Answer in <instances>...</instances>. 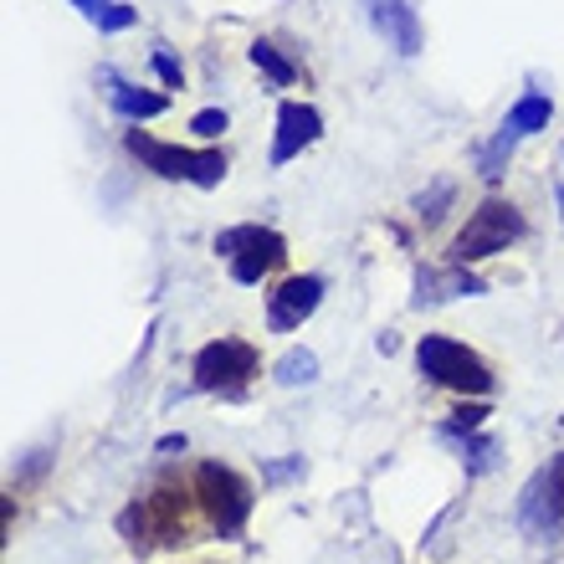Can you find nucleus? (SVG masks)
I'll list each match as a JSON object with an SVG mask.
<instances>
[{
	"mask_svg": "<svg viewBox=\"0 0 564 564\" xmlns=\"http://www.w3.org/2000/svg\"><path fill=\"white\" fill-rule=\"evenodd\" d=\"M482 416H488V405H467V401H462L457 405V411H452V421H446V426H452V431H477V426H482Z\"/></svg>",
	"mask_w": 564,
	"mask_h": 564,
	"instance_id": "20",
	"label": "nucleus"
},
{
	"mask_svg": "<svg viewBox=\"0 0 564 564\" xmlns=\"http://www.w3.org/2000/svg\"><path fill=\"white\" fill-rule=\"evenodd\" d=\"M318 380V355L308 349H288L278 359V386H313Z\"/></svg>",
	"mask_w": 564,
	"mask_h": 564,
	"instance_id": "16",
	"label": "nucleus"
},
{
	"mask_svg": "<svg viewBox=\"0 0 564 564\" xmlns=\"http://www.w3.org/2000/svg\"><path fill=\"white\" fill-rule=\"evenodd\" d=\"M550 113H554V104L544 93H523L519 104H513V113H508V123L519 134H539V129H550Z\"/></svg>",
	"mask_w": 564,
	"mask_h": 564,
	"instance_id": "15",
	"label": "nucleus"
},
{
	"mask_svg": "<svg viewBox=\"0 0 564 564\" xmlns=\"http://www.w3.org/2000/svg\"><path fill=\"white\" fill-rule=\"evenodd\" d=\"M519 139H523L519 129H513V123H503V134H498L488 149H482V160H477V170H482L488 180H498V175H503V164H508V154H513V144H519Z\"/></svg>",
	"mask_w": 564,
	"mask_h": 564,
	"instance_id": "17",
	"label": "nucleus"
},
{
	"mask_svg": "<svg viewBox=\"0 0 564 564\" xmlns=\"http://www.w3.org/2000/svg\"><path fill=\"white\" fill-rule=\"evenodd\" d=\"M519 237H523L519 206H508V200H482V206L473 210V221L462 226L457 241H452V262H457V268H467V262L498 257V252H508Z\"/></svg>",
	"mask_w": 564,
	"mask_h": 564,
	"instance_id": "3",
	"label": "nucleus"
},
{
	"mask_svg": "<svg viewBox=\"0 0 564 564\" xmlns=\"http://www.w3.org/2000/svg\"><path fill=\"white\" fill-rule=\"evenodd\" d=\"M123 144H129V154H139V160L164 180H191V185H200V191H216V185L226 180V154L221 149H180V144H164V139L144 134V129H129Z\"/></svg>",
	"mask_w": 564,
	"mask_h": 564,
	"instance_id": "1",
	"label": "nucleus"
},
{
	"mask_svg": "<svg viewBox=\"0 0 564 564\" xmlns=\"http://www.w3.org/2000/svg\"><path fill=\"white\" fill-rule=\"evenodd\" d=\"M370 21L386 36V46H395L401 57H416L421 52V21L405 0H370Z\"/></svg>",
	"mask_w": 564,
	"mask_h": 564,
	"instance_id": "11",
	"label": "nucleus"
},
{
	"mask_svg": "<svg viewBox=\"0 0 564 564\" xmlns=\"http://www.w3.org/2000/svg\"><path fill=\"white\" fill-rule=\"evenodd\" d=\"M257 349L247 339H210L200 355H195V390H216V395H231L237 401L247 380L257 375Z\"/></svg>",
	"mask_w": 564,
	"mask_h": 564,
	"instance_id": "7",
	"label": "nucleus"
},
{
	"mask_svg": "<svg viewBox=\"0 0 564 564\" xmlns=\"http://www.w3.org/2000/svg\"><path fill=\"white\" fill-rule=\"evenodd\" d=\"M252 62H257V67H262V73L272 77V83H278V88H288V83H293V77H297V67H293V62H288V57H282V52H278V46H272V42H252Z\"/></svg>",
	"mask_w": 564,
	"mask_h": 564,
	"instance_id": "18",
	"label": "nucleus"
},
{
	"mask_svg": "<svg viewBox=\"0 0 564 564\" xmlns=\"http://www.w3.org/2000/svg\"><path fill=\"white\" fill-rule=\"evenodd\" d=\"M160 452H185V436H160Z\"/></svg>",
	"mask_w": 564,
	"mask_h": 564,
	"instance_id": "26",
	"label": "nucleus"
},
{
	"mask_svg": "<svg viewBox=\"0 0 564 564\" xmlns=\"http://www.w3.org/2000/svg\"><path fill=\"white\" fill-rule=\"evenodd\" d=\"M324 303V278H288L268 303V328L272 334H293L303 318H313Z\"/></svg>",
	"mask_w": 564,
	"mask_h": 564,
	"instance_id": "9",
	"label": "nucleus"
},
{
	"mask_svg": "<svg viewBox=\"0 0 564 564\" xmlns=\"http://www.w3.org/2000/svg\"><path fill=\"white\" fill-rule=\"evenodd\" d=\"M93 21H98L104 31H123V26H134V11H129V6H104Z\"/></svg>",
	"mask_w": 564,
	"mask_h": 564,
	"instance_id": "21",
	"label": "nucleus"
},
{
	"mask_svg": "<svg viewBox=\"0 0 564 564\" xmlns=\"http://www.w3.org/2000/svg\"><path fill=\"white\" fill-rule=\"evenodd\" d=\"M154 73H160L170 88H180V83H185V73H180V62L170 57V52H154Z\"/></svg>",
	"mask_w": 564,
	"mask_h": 564,
	"instance_id": "24",
	"label": "nucleus"
},
{
	"mask_svg": "<svg viewBox=\"0 0 564 564\" xmlns=\"http://www.w3.org/2000/svg\"><path fill=\"white\" fill-rule=\"evenodd\" d=\"M185 523H191V492L154 488L123 513V534H129V544H175V539H185Z\"/></svg>",
	"mask_w": 564,
	"mask_h": 564,
	"instance_id": "4",
	"label": "nucleus"
},
{
	"mask_svg": "<svg viewBox=\"0 0 564 564\" xmlns=\"http://www.w3.org/2000/svg\"><path fill=\"white\" fill-rule=\"evenodd\" d=\"M473 297V293H488V288H482V282L473 278V272H421L416 278V297H411V303H416V308H426V303H442V297Z\"/></svg>",
	"mask_w": 564,
	"mask_h": 564,
	"instance_id": "12",
	"label": "nucleus"
},
{
	"mask_svg": "<svg viewBox=\"0 0 564 564\" xmlns=\"http://www.w3.org/2000/svg\"><path fill=\"white\" fill-rule=\"evenodd\" d=\"M442 442L457 446L462 462H467V473H492V467H498V452H503L492 436H477V431H452V426H442Z\"/></svg>",
	"mask_w": 564,
	"mask_h": 564,
	"instance_id": "13",
	"label": "nucleus"
},
{
	"mask_svg": "<svg viewBox=\"0 0 564 564\" xmlns=\"http://www.w3.org/2000/svg\"><path fill=\"white\" fill-rule=\"evenodd\" d=\"M216 252L231 262V278L252 288V282H262L288 257V241L278 231H268V226H237V231L216 237Z\"/></svg>",
	"mask_w": 564,
	"mask_h": 564,
	"instance_id": "8",
	"label": "nucleus"
},
{
	"mask_svg": "<svg viewBox=\"0 0 564 564\" xmlns=\"http://www.w3.org/2000/svg\"><path fill=\"white\" fill-rule=\"evenodd\" d=\"M446 200H452V185H436V191L431 195H421L416 206H421V216H426V221H436V216H442V206Z\"/></svg>",
	"mask_w": 564,
	"mask_h": 564,
	"instance_id": "23",
	"label": "nucleus"
},
{
	"mask_svg": "<svg viewBox=\"0 0 564 564\" xmlns=\"http://www.w3.org/2000/svg\"><path fill=\"white\" fill-rule=\"evenodd\" d=\"M416 365L431 386H446V390H457V395H488L492 390V375H488V365H482V355H473V349L457 339H442V334H426V339H421Z\"/></svg>",
	"mask_w": 564,
	"mask_h": 564,
	"instance_id": "2",
	"label": "nucleus"
},
{
	"mask_svg": "<svg viewBox=\"0 0 564 564\" xmlns=\"http://www.w3.org/2000/svg\"><path fill=\"white\" fill-rule=\"evenodd\" d=\"M73 6H77V11H83V15H88V21H93V15H98V11H104V6H108V0H73Z\"/></svg>",
	"mask_w": 564,
	"mask_h": 564,
	"instance_id": "25",
	"label": "nucleus"
},
{
	"mask_svg": "<svg viewBox=\"0 0 564 564\" xmlns=\"http://www.w3.org/2000/svg\"><path fill=\"white\" fill-rule=\"evenodd\" d=\"M519 529L539 544H554L564 534V457L539 467L519 492Z\"/></svg>",
	"mask_w": 564,
	"mask_h": 564,
	"instance_id": "5",
	"label": "nucleus"
},
{
	"mask_svg": "<svg viewBox=\"0 0 564 564\" xmlns=\"http://www.w3.org/2000/svg\"><path fill=\"white\" fill-rule=\"evenodd\" d=\"M191 129L200 139H221L226 134V113H221V108H206V113H195V119H191Z\"/></svg>",
	"mask_w": 564,
	"mask_h": 564,
	"instance_id": "19",
	"label": "nucleus"
},
{
	"mask_svg": "<svg viewBox=\"0 0 564 564\" xmlns=\"http://www.w3.org/2000/svg\"><path fill=\"white\" fill-rule=\"evenodd\" d=\"M262 477H268V482H293V477H303V457L268 462V467H262Z\"/></svg>",
	"mask_w": 564,
	"mask_h": 564,
	"instance_id": "22",
	"label": "nucleus"
},
{
	"mask_svg": "<svg viewBox=\"0 0 564 564\" xmlns=\"http://www.w3.org/2000/svg\"><path fill=\"white\" fill-rule=\"evenodd\" d=\"M113 113H119V119H154V113H164V98L160 93H144V88H129V83H119V77H113Z\"/></svg>",
	"mask_w": 564,
	"mask_h": 564,
	"instance_id": "14",
	"label": "nucleus"
},
{
	"mask_svg": "<svg viewBox=\"0 0 564 564\" xmlns=\"http://www.w3.org/2000/svg\"><path fill=\"white\" fill-rule=\"evenodd\" d=\"M195 498H200L216 534H237L241 523L252 519V488H247V477L221 467V462H206L195 473Z\"/></svg>",
	"mask_w": 564,
	"mask_h": 564,
	"instance_id": "6",
	"label": "nucleus"
},
{
	"mask_svg": "<svg viewBox=\"0 0 564 564\" xmlns=\"http://www.w3.org/2000/svg\"><path fill=\"white\" fill-rule=\"evenodd\" d=\"M318 134H324L318 108H308V104H282L278 108V139H272V164H288L293 154H303V149H308Z\"/></svg>",
	"mask_w": 564,
	"mask_h": 564,
	"instance_id": "10",
	"label": "nucleus"
},
{
	"mask_svg": "<svg viewBox=\"0 0 564 564\" xmlns=\"http://www.w3.org/2000/svg\"><path fill=\"white\" fill-rule=\"evenodd\" d=\"M560 210H564V185H560Z\"/></svg>",
	"mask_w": 564,
	"mask_h": 564,
	"instance_id": "27",
	"label": "nucleus"
}]
</instances>
